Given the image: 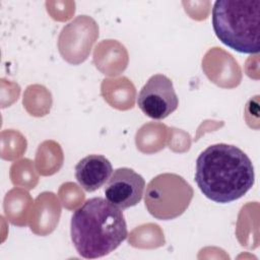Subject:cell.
<instances>
[{"label": "cell", "instance_id": "cell-3", "mask_svg": "<svg viewBox=\"0 0 260 260\" xmlns=\"http://www.w3.org/2000/svg\"><path fill=\"white\" fill-rule=\"evenodd\" d=\"M212 27L217 39L243 54L260 49V0H217L212 8Z\"/></svg>", "mask_w": 260, "mask_h": 260}, {"label": "cell", "instance_id": "cell-5", "mask_svg": "<svg viewBox=\"0 0 260 260\" xmlns=\"http://www.w3.org/2000/svg\"><path fill=\"white\" fill-rule=\"evenodd\" d=\"M137 106L143 114L151 119L167 118L179 106V98L173 81L164 74L152 75L140 89Z\"/></svg>", "mask_w": 260, "mask_h": 260}, {"label": "cell", "instance_id": "cell-2", "mask_svg": "<svg viewBox=\"0 0 260 260\" xmlns=\"http://www.w3.org/2000/svg\"><path fill=\"white\" fill-rule=\"evenodd\" d=\"M71 240L77 253L86 259L104 257L127 238V223L122 210L107 199H87L72 214Z\"/></svg>", "mask_w": 260, "mask_h": 260}, {"label": "cell", "instance_id": "cell-4", "mask_svg": "<svg viewBox=\"0 0 260 260\" xmlns=\"http://www.w3.org/2000/svg\"><path fill=\"white\" fill-rule=\"evenodd\" d=\"M191 185L173 173L159 174L150 180L144 194L148 212L160 220L174 219L185 212L193 198Z\"/></svg>", "mask_w": 260, "mask_h": 260}, {"label": "cell", "instance_id": "cell-1", "mask_svg": "<svg viewBox=\"0 0 260 260\" xmlns=\"http://www.w3.org/2000/svg\"><path fill=\"white\" fill-rule=\"evenodd\" d=\"M195 182L208 199L229 203L243 197L254 185V167L239 147L216 143L205 148L196 159Z\"/></svg>", "mask_w": 260, "mask_h": 260}, {"label": "cell", "instance_id": "cell-7", "mask_svg": "<svg viewBox=\"0 0 260 260\" xmlns=\"http://www.w3.org/2000/svg\"><path fill=\"white\" fill-rule=\"evenodd\" d=\"M112 173V164L106 156L101 154H88L75 166V178L86 192H93L100 189L107 183Z\"/></svg>", "mask_w": 260, "mask_h": 260}, {"label": "cell", "instance_id": "cell-6", "mask_svg": "<svg viewBox=\"0 0 260 260\" xmlns=\"http://www.w3.org/2000/svg\"><path fill=\"white\" fill-rule=\"evenodd\" d=\"M145 181L129 168L115 170L104 188L106 199L121 210L130 208L142 199Z\"/></svg>", "mask_w": 260, "mask_h": 260}]
</instances>
